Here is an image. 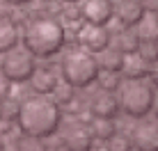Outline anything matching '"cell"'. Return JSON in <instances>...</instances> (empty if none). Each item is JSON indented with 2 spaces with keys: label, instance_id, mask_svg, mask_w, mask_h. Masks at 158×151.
Instances as JSON below:
<instances>
[{
  "label": "cell",
  "instance_id": "9c48e42d",
  "mask_svg": "<svg viewBox=\"0 0 158 151\" xmlns=\"http://www.w3.org/2000/svg\"><path fill=\"white\" fill-rule=\"evenodd\" d=\"M62 144L64 149H71V151H89L94 147V137L89 133V126L85 121L71 124L62 135Z\"/></svg>",
  "mask_w": 158,
  "mask_h": 151
},
{
  "label": "cell",
  "instance_id": "e0dca14e",
  "mask_svg": "<svg viewBox=\"0 0 158 151\" xmlns=\"http://www.w3.org/2000/svg\"><path fill=\"white\" fill-rule=\"evenodd\" d=\"M112 39H115V48L122 51L124 55H133L138 51V44H140V35L135 28H122Z\"/></svg>",
  "mask_w": 158,
  "mask_h": 151
},
{
  "label": "cell",
  "instance_id": "ffe728a7",
  "mask_svg": "<svg viewBox=\"0 0 158 151\" xmlns=\"http://www.w3.org/2000/svg\"><path fill=\"white\" fill-rule=\"evenodd\" d=\"M135 55H138L140 60H144L147 64H156V57H158L156 39H142V37H140V44H138Z\"/></svg>",
  "mask_w": 158,
  "mask_h": 151
},
{
  "label": "cell",
  "instance_id": "484cf974",
  "mask_svg": "<svg viewBox=\"0 0 158 151\" xmlns=\"http://www.w3.org/2000/svg\"><path fill=\"white\" fill-rule=\"evenodd\" d=\"M2 2H7V5H14V7H23V5H30L32 0H2Z\"/></svg>",
  "mask_w": 158,
  "mask_h": 151
},
{
  "label": "cell",
  "instance_id": "7a4b0ae2",
  "mask_svg": "<svg viewBox=\"0 0 158 151\" xmlns=\"http://www.w3.org/2000/svg\"><path fill=\"white\" fill-rule=\"evenodd\" d=\"M21 41H23V48L32 53L37 60H48V57L60 55V51H64L67 28L57 16L39 14L23 25Z\"/></svg>",
  "mask_w": 158,
  "mask_h": 151
},
{
  "label": "cell",
  "instance_id": "83f0119b",
  "mask_svg": "<svg viewBox=\"0 0 158 151\" xmlns=\"http://www.w3.org/2000/svg\"><path fill=\"white\" fill-rule=\"evenodd\" d=\"M60 2H80V0H60Z\"/></svg>",
  "mask_w": 158,
  "mask_h": 151
},
{
  "label": "cell",
  "instance_id": "44dd1931",
  "mask_svg": "<svg viewBox=\"0 0 158 151\" xmlns=\"http://www.w3.org/2000/svg\"><path fill=\"white\" fill-rule=\"evenodd\" d=\"M94 83L99 85V89H103V92H115L119 87V83H122V73H117V71H103V69H101Z\"/></svg>",
  "mask_w": 158,
  "mask_h": 151
},
{
  "label": "cell",
  "instance_id": "6da1fadb",
  "mask_svg": "<svg viewBox=\"0 0 158 151\" xmlns=\"http://www.w3.org/2000/svg\"><path fill=\"white\" fill-rule=\"evenodd\" d=\"M62 108L51 99V94H35L19 101L14 126L21 131V135H30L35 140H48L53 137L62 126Z\"/></svg>",
  "mask_w": 158,
  "mask_h": 151
},
{
  "label": "cell",
  "instance_id": "52a82bcc",
  "mask_svg": "<svg viewBox=\"0 0 158 151\" xmlns=\"http://www.w3.org/2000/svg\"><path fill=\"white\" fill-rule=\"evenodd\" d=\"M128 140L133 144V149L138 151H156L158 147V126L156 121H149L147 117H142L128 133Z\"/></svg>",
  "mask_w": 158,
  "mask_h": 151
},
{
  "label": "cell",
  "instance_id": "277c9868",
  "mask_svg": "<svg viewBox=\"0 0 158 151\" xmlns=\"http://www.w3.org/2000/svg\"><path fill=\"white\" fill-rule=\"evenodd\" d=\"M99 62H96V55L87 53L85 48H69L62 55V62H60V78L64 83H69L76 89H87L94 85L96 76H99Z\"/></svg>",
  "mask_w": 158,
  "mask_h": 151
},
{
  "label": "cell",
  "instance_id": "5bb4252c",
  "mask_svg": "<svg viewBox=\"0 0 158 151\" xmlns=\"http://www.w3.org/2000/svg\"><path fill=\"white\" fill-rule=\"evenodd\" d=\"M89 126V133L94 137V142H108L112 135H117L119 128H117V121L115 119H108V117H92L87 121Z\"/></svg>",
  "mask_w": 158,
  "mask_h": 151
},
{
  "label": "cell",
  "instance_id": "9a60e30c",
  "mask_svg": "<svg viewBox=\"0 0 158 151\" xmlns=\"http://www.w3.org/2000/svg\"><path fill=\"white\" fill-rule=\"evenodd\" d=\"M96 62H99V69H103V71H117V73H122L124 62H126V55H124L122 51H117V48L110 44L108 48H103L99 55H96Z\"/></svg>",
  "mask_w": 158,
  "mask_h": 151
},
{
  "label": "cell",
  "instance_id": "8fae6325",
  "mask_svg": "<svg viewBox=\"0 0 158 151\" xmlns=\"http://www.w3.org/2000/svg\"><path fill=\"white\" fill-rule=\"evenodd\" d=\"M117 21L122 28H135V25L142 21V16L147 14L142 0H122V2L115 7Z\"/></svg>",
  "mask_w": 158,
  "mask_h": 151
},
{
  "label": "cell",
  "instance_id": "4316f807",
  "mask_svg": "<svg viewBox=\"0 0 158 151\" xmlns=\"http://www.w3.org/2000/svg\"><path fill=\"white\" fill-rule=\"evenodd\" d=\"M142 5L147 12H156V0H142Z\"/></svg>",
  "mask_w": 158,
  "mask_h": 151
},
{
  "label": "cell",
  "instance_id": "8992f818",
  "mask_svg": "<svg viewBox=\"0 0 158 151\" xmlns=\"http://www.w3.org/2000/svg\"><path fill=\"white\" fill-rule=\"evenodd\" d=\"M76 41L80 48H85L92 55H99L103 48L112 44V32L108 25H96V23H83L76 30Z\"/></svg>",
  "mask_w": 158,
  "mask_h": 151
},
{
  "label": "cell",
  "instance_id": "30bf717a",
  "mask_svg": "<svg viewBox=\"0 0 158 151\" xmlns=\"http://www.w3.org/2000/svg\"><path fill=\"white\" fill-rule=\"evenodd\" d=\"M87 112L92 117H108V119H115L119 115V103L115 92H103L99 89V94H94L87 103Z\"/></svg>",
  "mask_w": 158,
  "mask_h": 151
},
{
  "label": "cell",
  "instance_id": "603a6c76",
  "mask_svg": "<svg viewBox=\"0 0 158 151\" xmlns=\"http://www.w3.org/2000/svg\"><path fill=\"white\" fill-rule=\"evenodd\" d=\"M16 112H19V101H14L12 96H7L5 101H0V119L16 121Z\"/></svg>",
  "mask_w": 158,
  "mask_h": 151
},
{
  "label": "cell",
  "instance_id": "d4e9b609",
  "mask_svg": "<svg viewBox=\"0 0 158 151\" xmlns=\"http://www.w3.org/2000/svg\"><path fill=\"white\" fill-rule=\"evenodd\" d=\"M12 85H14V83H12V80H9L2 71H0V101H5L7 96H12Z\"/></svg>",
  "mask_w": 158,
  "mask_h": 151
},
{
  "label": "cell",
  "instance_id": "cb8c5ba5",
  "mask_svg": "<svg viewBox=\"0 0 158 151\" xmlns=\"http://www.w3.org/2000/svg\"><path fill=\"white\" fill-rule=\"evenodd\" d=\"M108 149H115V151H128V149H133V144H131V140L126 135H112L110 140H108Z\"/></svg>",
  "mask_w": 158,
  "mask_h": 151
},
{
  "label": "cell",
  "instance_id": "4fadbf2b",
  "mask_svg": "<svg viewBox=\"0 0 158 151\" xmlns=\"http://www.w3.org/2000/svg\"><path fill=\"white\" fill-rule=\"evenodd\" d=\"M21 44V28L9 14H0V55Z\"/></svg>",
  "mask_w": 158,
  "mask_h": 151
},
{
  "label": "cell",
  "instance_id": "ac0fdd59",
  "mask_svg": "<svg viewBox=\"0 0 158 151\" xmlns=\"http://www.w3.org/2000/svg\"><path fill=\"white\" fill-rule=\"evenodd\" d=\"M60 16H62V23L73 25V30H78L83 25V14H80L78 2H64V7H60Z\"/></svg>",
  "mask_w": 158,
  "mask_h": 151
},
{
  "label": "cell",
  "instance_id": "7402d4cb",
  "mask_svg": "<svg viewBox=\"0 0 158 151\" xmlns=\"http://www.w3.org/2000/svg\"><path fill=\"white\" fill-rule=\"evenodd\" d=\"M53 94V101L62 108L64 103H69L71 99H76V87H71L69 83H64V80H60V83L55 85V89L51 92Z\"/></svg>",
  "mask_w": 158,
  "mask_h": 151
},
{
  "label": "cell",
  "instance_id": "7c38bea8",
  "mask_svg": "<svg viewBox=\"0 0 158 151\" xmlns=\"http://www.w3.org/2000/svg\"><path fill=\"white\" fill-rule=\"evenodd\" d=\"M28 83L35 94H51L55 89V85L60 83V73L53 67H35Z\"/></svg>",
  "mask_w": 158,
  "mask_h": 151
},
{
  "label": "cell",
  "instance_id": "d6986e66",
  "mask_svg": "<svg viewBox=\"0 0 158 151\" xmlns=\"http://www.w3.org/2000/svg\"><path fill=\"white\" fill-rule=\"evenodd\" d=\"M138 25H142V28H135L142 39H156V35H158V18H156V12H147Z\"/></svg>",
  "mask_w": 158,
  "mask_h": 151
},
{
  "label": "cell",
  "instance_id": "5b68a950",
  "mask_svg": "<svg viewBox=\"0 0 158 151\" xmlns=\"http://www.w3.org/2000/svg\"><path fill=\"white\" fill-rule=\"evenodd\" d=\"M35 67H37V57L19 46L2 53V60H0V71L7 76L12 83H28Z\"/></svg>",
  "mask_w": 158,
  "mask_h": 151
},
{
  "label": "cell",
  "instance_id": "ba28073f",
  "mask_svg": "<svg viewBox=\"0 0 158 151\" xmlns=\"http://www.w3.org/2000/svg\"><path fill=\"white\" fill-rule=\"evenodd\" d=\"M85 23H96V25H108L115 16V2L112 0H85L80 5Z\"/></svg>",
  "mask_w": 158,
  "mask_h": 151
},
{
  "label": "cell",
  "instance_id": "3957f363",
  "mask_svg": "<svg viewBox=\"0 0 158 151\" xmlns=\"http://www.w3.org/2000/svg\"><path fill=\"white\" fill-rule=\"evenodd\" d=\"M119 112L131 119L149 117L156 110V85L154 78H124L115 89Z\"/></svg>",
  "mask_w": 158,
  "mask_h": 151
},
{
  "label": "cell",
  "instance_id": "2e32d148",
  "mask_svg": "<svg viewBox=\"0 0 158 151\" xmlns=\"http://www.w3.org/2000/svg\"><path fill=\"white\" fill-rule=\"evenodd\" d=\"M122 76L124 78H154V64H147L133 53V55H126Z\"/></svg>",
  "mask_w": 158,
  "mask_h": 151
}]
</instances>
